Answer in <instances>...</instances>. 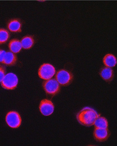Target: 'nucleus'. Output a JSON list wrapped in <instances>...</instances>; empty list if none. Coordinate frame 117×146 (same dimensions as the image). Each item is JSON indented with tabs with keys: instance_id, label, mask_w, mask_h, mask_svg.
<instances>
[{
	"instance_id": "nucleus-1",
	"label": "nucleus",
	"mask_w": 117,
	"mask_h": 146,
	"mask_svg": "<svg viewBox=\"0 0 117 146\" xmlns=\"http://www.w3.org/2000/svg\"><path fill=\"white\" fill-rule=\"evenodd\" d=\"M99 116L94 109L86 107L81 110L78 114L77 119L81 125L89 127L94 125L96 119Z\"/></svg>"
},
{
	"instance_id": "nucleus-2",
	"label": "nucleus",
	"mask_w": 117,
	"mask_h": 146,
	"mask_svg": "<svg viewBox=\"0 0 117 146\" xmlns=\"http://www.w3.org/2000/svg\"><path fill=\"white\" fill-rule=\"evenodd\" d=\"M18 80L17 76L13 73H9L5 75L1 82L2 87L7 90H14L18 84Z\"/></svg>"
},
{
	"instance_id": "nucleus-3",
	"label": "nucleus",
	"mask_w": 117,
	"mask_h": 146,
	"mask_svg": "<svg viewBox=\"0 0 117 146\" xmlns=\"http://www.w3.org/2000/svg\"><path fill=\"white\" fill-rule=\"evenodd\" d=\"M55 73V67L49 63H44L38 70V76L41 79L48 80L51 79Z\"/></svg>"
},
{
	"instance_id": "nucleus-4",
	"label": "nucleus",
	"mask_w": 117,
	"mask_h": 146,
	"mask_svg": "<svg viewBox=\"0 0 117 146\" xmlns=\"http://www.w3.org/2000/svg\"><path fill=\"white\" fill-rule=\"evenodd\" d=\"M6 121L8 125L10 127L17 128L21 124V118L17 112L9 111L6 115Z\"/></svg>"
},
{
	"instance_id": "nucleus-5",
	"label": "nucleus",
	"mask_w": 117,
	"mask_h": 146,
	"mask_svg": "<svg viewBox=\"0 0 117 146\" xmlns=\"http://www.w3.org/2000/svg\"><path fill=\"white\" fill-rule=\"evenodd\" d=\"M43 88L46 93L51 95L57 94L60 90V85L55 79H50L44 82Z\"/></svg>"
},
{
	"instance_id": "nucleus-6",
	"label": "nucleus",
	"mask_w": 117,
	"mask_h": 146,
	"mask_svg": "<svg viewBox=\"0 0 117 146\" xmlns=\"http://www.w3.org/2000/svg\"><path fill=\"white\" fill-rule=\"evenodd\" d=\"M55 78L59 84L65 86L71 83L73 79V76L70 72L62 69L57 72Z\"/></svg>"
},
{
	"instance_id": "nucleus-7",
	"label": "nucleus",
	"mask_w": 117,
	"mask_h": 146,
	"mask_svg": "<svg viewBox=\"0 0 117 146\" xmlns=\"http://www.w3.org/2000/svg\"><path fill=\"white\" fill-rule=\"evenodd\" d=\"M39 109L42 114L45 116H48L54 112V105L49 100L44 99L41 102Z\"/></svg>"
},
{
	"instance_id": "nucleus-8",
	"label": "nucleus",
	"mask_w": 117,
	"mask_h": 146,
	"mask_svg": "<svg viewBox=\"0 0 117 146\" xmlns=\"http://www.w3.org/2000/svg\"><path fill=\"white\" fill-rule=\"evenodd\" d=\"M95 139L100 142L105 141L109 137V131L107 129L96 128L94 132Z\"/></svg>"
},
{
	"instance_id": "nucleus-9",
	"label": "nucleus",
	"mask_w": 117,
	"mask_h": 146,
	"mask_svg": "<svg viewBox=\"0 0 117 146\" xmlns=\"http://www.w3.org/2000/svg\"><path fill=\"white\" fill-rule=\"evenodd\" d=\"M8 29L13 33H21V32L22 23L18 19L10 20L8 23Z\"/></svg>"
},
{
	"instance_id": "nucleus-10",
	"label": "nucleus",
	"mask_w": 117,
	"mask_h": 146,
	"mask_svg": "<svg viewBox=\"0 0 117 146\" xmlns=\"http://www.w3.org/2000/svg\"><path fill=\"white\" fill-rule=\"evenodd\" d=\"M17 61L16 55L12 52H7L5 54L2 63L7 66H14Z\"/></svg>"
},
{
	"instance_id": "nucleus-11",
	"label": "nucleus",
	"mask_w": 117,
	"mask_h": 146,
	"mask_svg": "<svg viewBox=\"0 0 117 146\" xmlns=\"http://www.w3.org/2000/svg\"><path fill=\"white\" fill-rule=\"evenodd\" d=\"M100 75L102 78L106 81H111L114 77L113 71L111 68L105 67L100 71Z\"/></svg>"
},
{
	"instance_id": "nucleus-12",
	"label": "nucleus",
	"mask_w": 117,
	"mask_h": 146,
	"mask_svg": "<svg viewBox=\"0 0 117 146\" xmlns=\"http://www.w3.org/2000/svg\"><path fill=\"white\" fill-rule=\"evenodd\" d=\"M9 50L14 53H18L21 50L22 47L21 41L17 39H12L9 44Z\"/></svg>"
},
{
	"instance_id": "nucleus-13",
	"label": "nucleus",
	"mask_w": 117,
	"mask_h": 146,
	"mask_svg": "<svg viewBox=\"0 0 117 146\" xmlns=\"http://www.w3.org/2000/svg\"><path fill=\"white\" fill-rule=\"evenodd\" d=\"M103 62L107 67H114L117 64V59L114 55L107 54L103 59Z\"/></svg>"
},
{
	"instance_id": "nucleus-14",
	"label": "nucleus",
	"mask_w": 117,
	"mask_h": 146,
	"mask_svg": "<svg viewBox=\"0 0 117 146\" xmlns=\"http://www.w3.org/2000/svg\"><path fill=\"white\" fill-rule=\"evenodd\" d=\"M22 47L25 49L31 48L35 43V40L33 37L30 35H27L24 36L21 41Z\"/></svg>"
},
{
	"instance_id": "nucleus-15",
	"label": "nucleus",
	"mask_w": 117,
	"mask_h": 146,
	"mask_svg": "<svg viewBox=\"0 0 117 146\" xmlns=\"http://www.w3.org/2000/svg\"><path fill=\"white\" fill-rule=\"evenodd\" d=\"M94 125L96 128L108 129V123L107 120L104 117L99 116L96 119Z\"/></svg>"
},
{
	"instance_id": "nucleus-16",
	"label": "nucleus",
	"mask_w": 117,
	"mask_h": 146,
	"mask_svg": "<svg viewBox=\"0 0 117 146\" xmlns=\"http://www.w3.org/2000/svg\"><path fill=\"white\" fill-rule=\"evenodd\" d=\"M10 37V35L7 30L4 29H0V45L6 43Z\"/></svg>"
},
{
	"instance_id": "nucleus-17",
	"label": "nucleus",
	"mask_w": 117,
	"mask_h": 146,
	"mask_svg": "<svg viewBox=\"0 0 117 146\" xmlns=\"http://www.w3.org/2000/svg\"><path fill=\"white\" fill-rule=\"evenodd\" d=\"M6 74V71L4 67L0 65V82L2 81Z\"/></svg>"
},
{
	"instance_id": "nucleus-18",
	"label": "nucleus",
	"mask_w": 117,
	"mask_h": 146,
	"mask_svg": "<svg viewBox=\"0 0 117 146\" xmlns=\"http://www.w3.org/2000/svg\"><path fill=\"white\" fill-rule=\"evenodd\" d=\"M6 53V52L4 50L0 49V63L3 61Z\"/></svg>"
}]
</instances>
